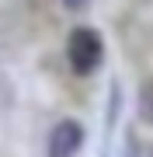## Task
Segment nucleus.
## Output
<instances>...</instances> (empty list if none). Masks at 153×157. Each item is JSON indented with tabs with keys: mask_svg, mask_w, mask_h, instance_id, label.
Instances as JSON below:
<instances>
[{
	"mask_svg": "<svg viewBox=\"0 0 153 157\" xmlns=\"http://www.w3.org/2000/svg\"><path fill=\"white\" fill-rule=\"evenodd\" d=\"M63 7H66V11H73V14H80V11H87V7H91V0H63Z\"/></svg>",
	"mask_w": 153,
	"mask_h": 157,
	"instance_id": "obj_4",
	"label": "nucleus"
},
{
	"mask_svg": "<svg viewBox=\"0 0 153 157\" xmlns=\"http://www.w3.org/2000/svg\"><path fill=\"white\" fill-rule=\"evenodd\" d=\"M87 129L80 119H59L49 133V157H77L84 147Z\"/></svg>",
	"mask_w": 153,
	"mask_h": 157,
	"instance_id": "obj_2",
	"label": "nucleus"
},
{
	"mask_svg": "<svg viewBox=\"0 0 153 157\" xmlns=\"http://www.w3.org/2000/svg\"><path fill=\"white\" fill-rule=\"evenodd\" d=\"M66 63L73 67V73L91 77V73L104 63V39H101V32L87 28V25H77V28L66 35Z\"/></svg>",
	"mask_w": 153,
	"mask_h": 157,
	"instance_id": "obj_1",
	"label": "nucleus"
},
{
	"mask_svg": "<svg viewBox=\"0 0 153 157\" xmlns=\"http://www.w3.org/2000/svg\"><path fill=\"white\" fill-rule=\"evenodd\" d=\"M146 157H153V147H150V150H146Z\"/></svg>",
	"mask_w": 153,
	"mask_h": 157,
	"instance_id": "obj_5",
	"label": "nucleus"
},
{
	"mask_svg": "<svg viewBox=\"0 0 153 157\" xmlns=\"http://www.w3.org/2000/svg\"><path fill=\"white\" fill-rule=\"evenodd\" d=\"M136 108H139V119L146 126H153V77L139 84V94H136Z\"/></svg>",
	"mask_w": 153,
	"mask_h": 157,
	"instance_id": "obj_3",
	"label": "nucleus"
}]
</instances>
